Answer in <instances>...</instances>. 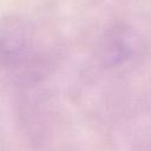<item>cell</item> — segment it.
<instances>
[{
    "instance_id": "obj_1",
    "label": "cell",
    "mask_w": 151,
    "mask_h": 151,
    "mask_svg": "<svg viewBox=\"0 0 151 151\" xmlns=\"http://www.w3.org/2000/svg\"><path fill=\"white\" fill-rule=\"evenodd\" d=\"M137 46V37L129 28H113L105 38L103 45L104 58L112 64H118L130 58Z\"/></svg>"
}]
</instances>
